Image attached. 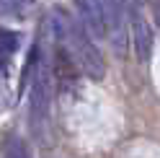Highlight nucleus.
<instances>
[{
	"mask_svg": "<svg viewBox=\"0 0 160 158\" xmlns=\"http://www.w3.org/2000/svg\"><path fill=\"white\" fill-rule=\"evenodd\" d=\"M16 47H18V36L11 34V31H0V62L5 65V60L16 52Z\"/></svg>",
	"mask_w": 160,
	"mask_h": 158,
	"instance_id": "nucleus-6",
	"label": "nucleus"
},
{
	"mask_svg": "<svg viewBox=\"0 0 160 158\" xmlns=\"http://www.w3.org/2000/svg\"><path fill=\"white\" fill-rule=\"evenodd\" d=\"M129 29H132L129 42L134 47L137 60L147 62L150 55H152V47H155V34H152V26L147 24V18L139 13L137 8H129Z\"/></svg>",
	"mask_w": 160,
	"mask_h": 158,
	"instance_id": "nucleus-2",
	"label": "nucleus"
},
{
	"mask_svg": "<svg viewBox=\"0 0 160 158\" xmlns=\"http://www.w3.org/2000/svg\"><path fill=\"white\" fill-rule=\"evenodd\" d=\"M78 5V16H80V26L91 39H103L106 36V24H103V13H101V0H75Z\"/></svg>",
	"mask_w": 160,
	"mask_h": 158,
	"instance_id": "nucleus-3",
	"label": "nucleus"
},
{
	"mask_svg": "<svg viewBox=\"0 0 160 158\" xmlns=\"http://www.w3.org/2000/svg\"><path fill=\"white\" fill-rule=\"evenodd\" d=\"M34 0H0V16L3 18H26Z\"/></svg>",
	"mask_w": 160,
	"mask_h": 158,
	"instance_id": "nucleus-4",
	"label": "nucleus"
},
{
	"mask_svg": "<svg viewBox=\"0 0 160 158\" xmlns=\"http://www.w3.org/2000/svg\"><path fill=\"white\" fill-rule=\"evenodd\" d=\"M158 21H160V5H158Z\"/></svg>",
	"mask_w": 160,
	"mask_h": 158,
	"instance_id": "nucleus-7",
	"label": "nucleus"
},
{
	"mask_svg": "<svg viewBox=\"0 0 160 158\" xmlns=\"http://www.w3.org/2000/svg\"><path fill=\"white\" fill-rule=\"evenodd\" d=\"M3 158H31V153H28V148H26L23 140H18V137H8L5 148H3Z\"/></svg>",
	"mask_w": 160,
	"mask_h": 158,
	"instance_id": "nucleus-5",
	"label": "nucleus"
},
{
	"mask_svg": "<svg viewBox=\"0 0 160 158\" xmlns=\"http://www.w3.org/2000/svg\"><path fill=\"white\" fill-rule=\"evenodd\" d=\"M101 13L106 24V34H111V44L116 55H127V36H124V0H101Z\"/></svg>",
	"mask_w": 160,
	"mask_h": 158,
	"instance_id": "nucleus-1",
	"label": "nucleus"
}]
</instances>
